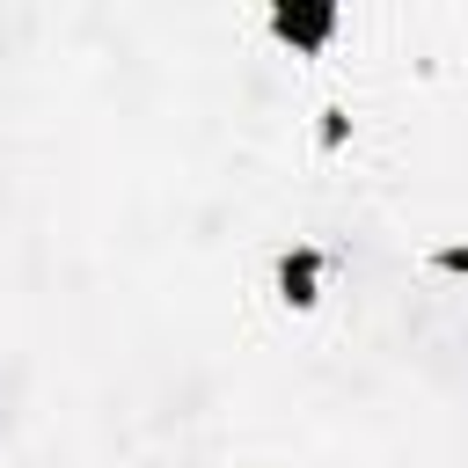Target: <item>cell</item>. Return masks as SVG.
<instances>
[{"mask_svg":"<svg viewBox=\"0 0 468 468\" xmlns=\"http://www.w3.org/2000/svg\"><path fill=\"white\" fill-rule=\"evenodd\" d=\"M314 278H322V256H314V249H292V256L278 263V285H285V300H292V307H307V300H314Z\"/></svg>","mask_w":468,"mask_h":468,"instance_id":"obj_1","label":"cell"},{"mask_svg":"<svg viewBox=\"0 0 468 468\" xmlns=\"http://www.w3.org/2000/svg\"><path fill=\"white\" fill-rule=\"evenodd\" d=\"M329 29H336L329 7H278V37H292V44H322Z\"/></svg>","mask_w":468,"mask_h":468,"instance_id":"obj_2","label":"cell"}]
</instances>
